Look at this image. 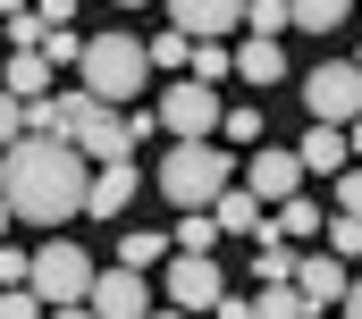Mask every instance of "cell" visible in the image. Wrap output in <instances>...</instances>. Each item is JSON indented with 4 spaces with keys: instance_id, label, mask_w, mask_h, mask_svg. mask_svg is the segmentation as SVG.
Masks as SVG:
<instances>
[{
    "instance_id": "cell-1",
    "label": "cell",
    "mask_w": 362,
    "mask_h": 319,
    "mask_svg": "<svg viewBox=\"0 0 362 319\" xmlns=\"http://www.w3.org/2000/svg\"><path fill=\"white\" fill-rule=\"evenodd\" d=\"M85 176L93 160L68 135H8L0 143V202L8 219H34V227H59V219H85Z\"/></svg>"
},
{
    "instance_id": "cell-2",
    "label": "cell",
    "mask_w": 362,
    "mask_h": 319,
    "mask_svg": "<svg viewBox=\"0 0 362 319\" xmlns=\"http://www.w3.org/2000/svg\"><path fill=\"white\" fill-rule=\"evenodd\" d=\"M228 176H236V152H228V143H211V135H177V152L160 160V193H169L177 210H202Z\"/></svg>"
},
{
    "instance_id": "cell-3",
    "label": "cell",
    "mask_w": 362,
    "mask_h": 319,
    "mask_svg": "<svg viewBox=\"0 0 362 319\" xmlns=\"http://www.w3.org/2000/svg\"><path fill=\"white\" fill-rule=\"evenodd\" d=\"M76 68H85V92H93V101H118V109L152 84V59H144L135 34H93L85 51H76Z\"/></svg>"
},
{
    "instance_id": "cell-4",
    "label": "cell",
    "mask_w": 362,
    "mask_h": 319,
    "mask_svg": "<svg viewBox=\"0 0 362 319\" xmlns=\"http://www.w3.org/2000/svg\"><path fill=\"white\" fill-rule=\"evenodd\" d=\"M25 286L42 294V311H85V286H93V260L68 236H51L42 252H25Z\"/></svg>"
},
{
    "instance_id": "cell-5",
    "label": "cell",
    "mask_w": 362,
    "mask_h": 319,
    "mask_svg": "<svg viewBox=\"0 0 362 319\" xmlns=\"http://www.w3.org/2000/svg\"><path fill=\"white\" fill-rule=\"evenodd\" d=\"M160 269H169V277L152 286L160 303H177V311H211V303H219V260H211V252H160Z\"/></svg>"
},
{
    "instance_id": "cell-6",
    "label": "cell",
    "mask_w": 362,
    "mask_h": 319,
    "mask_svg": "<svg viewBox=\"0 0 362 319\" xmlns=\"http://www.w3.org/2000/svg\"><path fill=\"white\" fill-rule=\"evenodd\" d=\"M152 118L169 126V135H219V84L202 76H177L160 101H152Z\"/></svg>"
},
{
    "instance_id": "cell-7",
    "label": "cell",
    "mask_w": 362,
    "mask_h": 319,
    "mask_svg": "<svg viewBox=\"0 0 362 319\" xmlns=\"http://www.w3.org/2000/svg\"><path fill=\"white\" fill-rule=\"evenodd\" d=\"M303 101H312L320 126H354V109H362V68H354V59L312 68V76H303Z\"/></svg>"
},
{
    "instance_id": "cell-8",
    "label": "cell",
    "mask_w": 362,
    "mask_h": 319,
    "mask_svg": "<svg viewBox=\"0 0 362 319\" xmlns=\"http://www.w3.org/2000/svg\"><path fill=\"white\" fill-rule=\"evenodd\" d=\"M286 277H295L303 311H329V303H337V311H354V269H346L337 252H312V260H295Z\"/></svg>"
},
{
    "instance_id": "cell-9",
    "label": "cell",
    "mask_w": 362,
    "mask_h": 319,
    "mask_svg": "<svg viewBox=\"0 0 362 319\" xmlns=\"http://www.w3.org/2000/svg\"><path fill=\"white\" fill-rule=\"evenodd\" d=\"M68 143H76L85 160H127L135 152V143H127V109H118V101H85L76 126H68Z\"/></svg>"
},
{
    "instance_id": "cell-10",
    "label": "cell",
    "mask_w": 362,
    "mask_h": 319,
    "mask_svg": "<svg viewBox=\"0 0 362 319\" xmlns=\"http://www.w3.org/2000/svg\"><path fill=\"white\" fill-rule=\"evenodd\" d=\"M135 193H144L135 160H93V176H85V219H127Z\"/></svg>"
},
{
    "instance_id": "cell-11",
    "label": "cell",
    "mask_w": 362,
    "mask_h": 319,
    "mask_svg": "<svg viewBox=\"0 0 362 319\" xmlns=\"http://www.w3.org/2000/svg\"><path fill=\"white\" fill-rule=\"evenodd\" d=\"M152 303H160V294H152V277H144V269H127V260H118L110 277H93V286H85V311H101V319H135V311H152Z\"/></svg>"
},
{
    "instance_id": "cell-12",
    "label": "cell",
    "mask_w": 362,
    "mask_h": 319,
    "mask_svg": "<svg viewBox=\"0 0 362 319\" xmlns=\"http://www.w3.org/2000/svg\"><path fill=\"white\" fill-rule=\"evenodd\" d=\"M236 185H245V193L270 210V202H286V193H303V160H295V152H270V143H262V160H245V176H236Z\"/></svg>"
},
{
    "instance_id": "cell-13",
    "label": "cell",
    "mask_w": 362,
    "mask_h": 319,
    "mask_svg": "<svg viewBox=\"0 0 362 319\" xmlns=\"http://www.w3.org/2000/svg\"><path fill=\"white\" fill-rule=\"evenodd\" d=\"M295 160H303V176H337V168L354 160V135H346V126H312V135L295 143Z\"/></svg>"
},
{
    "instance_id": "cell-14",
    "label": "cell",
    "mask_w": 362,
    "mask_h": 319,
    "mask_svg": "<svg viewBox=\"0 0 362 319\" xmlns=\"http://www.w3.org/2000/svg\"><path fill=\"white\" fill-rule=\"evenodd\" d=\"M228 76H245V84H278V76H286V51H278V34H253L245 51H228Z\"/></svg>"
},
{
    "instance_id": "cell-15",
    "label": "cell",
    "mask_w": 362,
    "mask_h": 319,
    "mask_svg": "<svg viewBox=\"0 0 362 319\" xmlns=\"http://www.w3.org/2000/svg\"><path fill=\"white\" fill-rule=\"evenodd\" d=\"M169 17H177L185 34H228L245 17V0H169Z\"/></svg>"
},
{
    "instance_id": "cell-16",
    "label": "cell",
    "mask_w": 362,
    "mask_h": 319,
    "mask_svg": "<svg viewBox=\"0 0 362 319\" xmlns=\"http://www.w3.org/2000/svg\"><path fill=\"white\" fill-rule=\"evenodd\" d=\"M51 76H59V68H51L42 51H8V76H0V84L25 101V92H51Z\"/></svg>"
},
{
    "instance_id": "cell-17",
    "label": "cell",
    "mask_w": 362,
    "mask_h": 319,
    "mask_svg": "<svg viewBox=\"0 0 362 319\" xmlns=\"http://www.w3.org/2000/svg\"><path fill=\"white\" fill-rule=\"evenodd\" d=\"M160 252H169L160 227H118V260H127V269H160Z\"/></svg>"
},
{
    "instance_id": "cell-18",
    "label": "cell",
    "mask_w": 362,
    "mask_h": 319,
    "mask_svg": "<svg viewBox=\"0 0 362 319\" xmlns=\"http://www.w3.org/2000/svg\"><path fill=\"white\" fill-rule=\"evenodd\" d=\"M219 135H228L236 152H253V143H262V109H253V101H219Z\"/></svg>"
},
{
    "instance_id": "cell-19",
    "label": "cell",
    "mask_w": 362,
    "mask_h": 319,
    "mask_svg": "<svg viewBox=\"0 0 362 319\" xmlns=\"http://www.w3.org/2000/svg\"><path fill=\"white\" fill-rule=\"evenodd\" d=\"M346 8H354V0H286V25H303V34H329V25H346Z\"/></svg>"
},
{
    "instance_id": "cell-20",
    "label": "cell",
    "mask_w": 362,
    "mask_h": 319,
    "mask_svg": "<svg viewBox=\"0 0 362 319\" xmlns=\"http://www.w3.org/2000/svg\"><path fill=\"white\" fill-rule=\"evenodd\" d=\"M219 227H211V210H177V227H169V252H211Z\"/></svg>"
},
{
    "instance_id": "cell-21",
    "label": "cell",
    "mask_w": 362,
    "mask_h": 319,
    "mask_svg": "<svg viewBox=\"0 0 362 319\" xmlns=\"http://www.w3.org/2000/svg\"><path fill=\"white\" fill-rule=\"evenodd\" d=\"M253 319H303V294H295V277H270V294L253 303Z\"/></svg>"
},
{
    "instance_id": "cell-22",
    "label": "cell",
    "mask_w": 362,
    "mask_h": 319,
    "mask_svg": "<svg viewBox=\"0 0 362 319\" xmlns=\"http://www.w3.org/2000/svg\"><path fill=\"white\" fill-rule=\"evenodd\" d=\"M51 68H76V51H85V34H68V25H42V42H34Z\"/></svg>"
},
{
    "instance_id": "cell-23",
    "label": "cell",
    "mask_w": 362,
    "mask_h": 319,
    "mask_svg": "<svg viewBox=\"0 0 362 319\" xmlns=\"http://www.w3.org/2000/svg\"><path fill=\"white\" fill-rule=\"evenodd\" d=\"M185 42H194V34L169 25V34H152V42H144V59H152V68H185Z\"/></svg>"
},
{
    "instance_id": "cell-24",
    "label": "cell",
    "mask_w": 362,
    "mask_h": 319,
    "mask_svg": "<svg viewBox=\"0 0 362 319\" xmlns=\"http://www.w3.org/2000/svg\"><path fill=\"white\" fill-rule=\"evenodd\" d=\"M253 269H262V286H270V277H286V269H295V252H286L278 236H253Z\"/></svg>"
},
{
    "instance_id": "cell-25",
    "label": "cell",
    "mask_w": 362,
    "mask_h": 319,
    "mask_svg": "<svg viewBox=\"0 0 362 319\" xmlns=\"http://www.w3.org/2000/svg\"><path fill=\"white\" fill-rule=\"evenodd\" d=\"M236 25H253V34H286V0H245Z\"/></svg>"
},
{
    "instance_id": "cell-26",
    "label": "cell",
    "mask_w": 362,
    "mask_h": 319,
    "mask_svg": "<svg viewBox=\"0 0 362 319\" xmlns=\"http://www.w3.org/2000/svg\"><path fill=\"white\" fill-rule=\"evenodd\" d=\"M0 34H8V42H17V51H34V42H42V17H34V8H17V17H8V25H0Z\"/></svg>"
},
{
    "instance_id": "cell-27",
    "label": "cell",
    "mask_w": 362,
    "mask_h": 319,
    "mask_svg": "<svg viewBox=\"0 0 362 319\" xmlns=\"http://www.w3.org/2000/svg\"><path fill=\"white\" fill-rule=\"evenodd\" d=\"M42 311V294H34V286H8V294H0V319H34Z\"/></svg>"
},
{
    "instance_id": "cell-28",
    "label": "cell",
    "mask_w": 362,
    "mask_h": 319,
    "mask_svg": "<svg viewBox=\"0 0 362 319\" xmlns=\"http://www.w3.org/2000/svg\"><path fill=\"white\" fill-rule=\"evenodd\" d=\"M0 286H25V252H17L8 236H0Z\"/></svg>"
},
{
    "instance_id": "cell-29",
    "label": "cell",
    "mask_w": 362,
    "mask_h": 319,
    "mask_svg": "<svg viewBox=\"0 0 362 319\" xmlns=\"http://www.w3.org/2000/svg\"><path fill=\"white\" fill-rule=\"evenodd\" d=\"M337 210H362V176H354V160L337 168Z\"/></svg>"
},
{
    "instance_id": "cell-30",
    "label": "cell",
    "mask_w": 362,
    "mask_h": 319,
    "mask_svg": "<svg viewBox=\"0 0 362 319\" xmlns=\"http://www.w3.org/2000/svg\"><path fill=\"white\" fill-rule=\"evenodd\" d=\"M34 17L42 25H76V0H34Z\"/></svg>"
},
{
    "instance_id": "cell-31",
    "label": "cell",
    "mask_w": 362,
    "mask_h": 319,
    "mask_svg": "<svg viewBox=\"0 0 362 319\" xmlns=\"http://www.w3.org/2000/svg\"><path fill=\"white\" fill-rule=\"evenodd\" d=\"M8 135H17V92L0 84V143H8Z\"/></svg>"
},
{
    "instance_id": "cell-32",
    "label": "cell",
    "mask_w": 362,
    "mask_h": 319,
    "mask_svg": "<svg viewBox=\"0 0 362 319\" xmlns=\"http://www.w3.org/2000/svg\"><path fill=\"white\" fill-rule=\"evenodd\" d=\"M17 8H34V0H0V17H17Z\"/></svg>"
},
{
    "instance_id": "cell-33",
    "label": "cell",
    "mask_w": 362,
    "mask_h": 319,
    "mask_svg": "<svg viewBox=\"0 0 362 319\" xmlns=\"http://www.w3.org/2000/svg\"><path fill=\"white\" fill-rule=\"evenodd\" d=\"M0 236H8V202H0Z\"/></svg>"
},
{
    "instance_id": "cell-34",
    "label": "cell",
    "mask_w": 362,
    "mask_h": 319,
    "mask_svg": "<svg viewBox=\"0 0 362 319\" xmlns=\"http://www.w3.org/2000/svg\"><path fill=\"white\" fill-rule=\"evenodd\" d=\"M118 8H144V0H118Z\"/></svg>"
}]
</instances>
